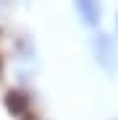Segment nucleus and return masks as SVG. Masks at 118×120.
I'll use <instances>...</instances> for the list:
<instances>
[{
  "label": "nucleus",
  "instance_id": "obj_5",
  "mask_svg": "<svg viewBox=\"0 0 118 120\" xmlns=\"http://www.w3.org/2000/svg\"><path fill=\"white\" fill-rule=\"evenodd\" d=\"M0 76H3V63H0Z\"/></svg>",
  "mask_w": 118,
  "mask_h": 120
},
{
  "label": "nucleus",
  "instance_id": "obj_1",
  "mask_svg": "<svg viewBox=\"0 0 118 120\" xmlns=\"http://www.w3.org/2000/svg\"><path fill=\"white\" fill-rule=\"evenodd\" d=\"M92 57H94L97 68L105 76L118 73V45L108 31H94V37H92Z\"/></svg>",
  "mask_w": 118,
  "mask_h": 120
},
{
  "label": "nucleus",
  "instance_id": "obj_4",
  "mask_svg": "<svg viewBox=\"0 0 118 120\" xmlns=\"http://www.w3.org/2000/svg\"><path fill=\"white\" fill-rule=\"evenodd\" d=\"M115 37H118V13H115Z\"/></svg>",
  "mask_w": 118,
  "mask_h": 120
},
{
  "label": "nucleus",
  "instance_id": "obj_3",
  "mask_svg": "<svg viewBox=\"0 0 118 120\" xmlns=\"http://www.w3.org/2000/svg\"><path fill=\"white\" fill-rule=\"evenodd\" d=\"M5 105H8V110L13 112V115H26V110H29V102H26V97L21 94V91H8L5 94Z\"/></svg>",
  "mask_w": 118,
  "mask_h": 120
},
{
  "label": "nucleus",
  "instance_id": "obj_2",
  "mask_svg": "<svg viewBox=\"0 0 118 120\" xmlns=\"http://www.w3.org/2000/svg\"><path fill=\"white\" fill-rule=\"evenodd\" d=\"M73 11L79 16V21L89 29H97L102 21V3L100 0H73Z\"/></svg>",
  "mask_w": 118,
  "mask_h": 120
}]
</instances>
